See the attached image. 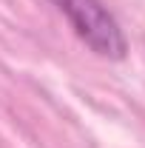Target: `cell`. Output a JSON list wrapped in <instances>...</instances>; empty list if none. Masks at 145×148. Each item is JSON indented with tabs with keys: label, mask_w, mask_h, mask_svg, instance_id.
Returning a JSON list of instances; mask_svg holds the SVG:
<instances>
[{
	"label": "cell",
	"mask_w": 145,
	"mask_h": 148,
	"mask_svg": "<svg viewBox=\"0 0 145 148\" xmlns=\"http://www.w3.org/2000/svg\"><path fill=\"white\" fill-rule=\"evenodd\" d=\"M51 6L97 57L122 60L128 54V37L103 0H51Z\"/></svg>",
	"instance_id": "1"
}]
</instances>
